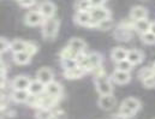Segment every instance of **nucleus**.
Listing matches in <instances>:
<instances>
[{"mask_svg": "<svg viewBox=\"0 0 155 119\" xmlns=\"http://www.w3.org/2000/svg\"><path fill=\"white\" fill-rule=\"evenodd\" d=\"M93 74H94V83H95L96 91L100 95L113 94V87L111 83V77H108V75L106 74V71L102 66L94 70Z\"/></svg>", "mask_w": 155, "mask_h": 119, "instance_id": "1", "label": "nucleus"}, {"mask_svg": "<svg viewBox=\"0 0 155 119\" xmlns=\"http://www.w3.org/2000/svg\"><path fill=\"white\" fill-rule=\"evenodd\" d=\"M59 27H60V21L58 19V17H52V18H47L45 19L43 24L41 25V31H42V36L46 40H54L58 35L59 31Z\"/></svg>", "mask_w": 155, "mask_h": 119, "instance_id": "2", "label": "nucleus"}, {"mask_svg": "<svg viewBox=\"0 0 155 119\" xmlns=\"http://www.w3.org/2000/svg\"><path fill=\"white\" fill-rule=\"evenodd\" d=\"M141 106H142V104H141V101L138 99L126 98L120 104L119 113L125 116V117H127V118H131V117H134L141 110Z\"/></svg>", "mask_w": 155, "mask_h": 119, "instance_id": "3", "label": "nucleus"}, {"mask_svg": "<svg viewBox=\"0 0 155 119\" xmlns=\"http://www.w3.org/2000/svg\"><path fill=\"white\" fill-rule=\"evenodd\" d=\"M45 17L41 15L39 10H30L25 13L24 16V23L28 27H38V25H42L45 22Z\"/></svg>", "mask_w": 155, "mask_h": 119, "instance_id": "4", "label": "nucleus"}, {"mask_svg": "<svg viewBox=\"0 0 155 119\" xmlns=\"http://www.w3.org/2000/svg\"><path fill=\"white\" fill-rule=\"evenodd\" d=\"M89 12H90V16H91L93 21L95 22V24L104 21V19H108L112 16L111 11L108 8H106L105 6H93Z\"/></svg>", "mask_w": 155, "mask_h": 119, "instance_id": "5", "label": "nucleus"}, {"mask_svg": "<svg viewBox=\"0 0 155 119\" xmlns=\"http://www.w3.org/2000/svg\"><path fill=\"white\" fill-rule=\"evenodd\" d=\"M74 21L77 25L85 27V28H94L95 29V22L93 21L90 12H76L74 16Z\"/></svg>", "mask_w": 155, "mask_h": 119, "instance_id": "6", "label": "nucleus"}, {"mask_svg": "<svg viewBox=\"0 0 155 119\" xmlns=\"http://www.w3.org/2000/svg\"><path fill=\"white\" fill-rule=\"evenodd\" d=\"M39 10L41 15L47 19V18H52L55 16V11H57V6L53 1L51 0H43L41 1L39 5Z\"/></svg>", "mask_w": 155, "mask_h": 119, "instance_id": "7", "label": "nucleus"}, {"mask_svg": "<svg viewBox=\"0 0 155 119\" xmlns=\"http://www.w3.org/2000/svg\"><path fill=\"white\" fill-rule=\"evenodd\" d=\"M117 104V100L114 98L113 94H110V95H100L99 100H97V105L101 110L104 111H110L112 110Z\"/></svg>", "mask_w": 155, "mask_h": 119, "instance_id": "8", "label": "nucleus"}, {"mask_svg": "<svg viewBox=\"0 0 155 119\" xmlns=\"http://www.w3.org/2000/svg\"><path fill=\"white\" fill-rule=\"evenodd\" d=\"M30 83H31V79L28 76H17L12 81L11 88L13 90H28Z\"/></svg>", "mask_w": 155, "mask_h": 119, "instance_id": "9", "label": "nucleus"}, {"mask_svg": "<svg viewBox=\"0 0 155 119\" xmlns=\"http://www.w3.org/2000/svg\"><path fill=\"white\" fill-rule=\"evenodd\" d=\"M45 93L48 94L49 96H53V98L60 100V98H61V95H63L61 84L58 83V82H55V81H53V82H51V83H48V84L46 85V91H45Z\"/></svg>", "mask_w": 155, "mask_h": 119, "instance_id": "10", "label": "nucleus"}, {"mask_svg": "<svg viewBox=\"0 0 155 119\" xmlns=\"http://www.w3.org/2000/svg\"><path fill=\"white\" fill-rule=\"evenodd\" d=\"M36 79H39L40 82H42L45 85H47L48 83L53 82L54 81V75H53V71L45 66V68H41L39 71L36 72Z\"/></svg>", "mask_w": 155, "mask_h": 119, "instance_id": "11", "label": "nucleus"}, {"mask_svg": "<svg viewBox=\"0 0 155 119\" xmlns=\"http://www.w3.org/2000/svg\"><path fill=\"white\" fill-rule=\"evenodd\" d=\"M147 17H148V10L142 5H136L130 10V19L132 21L146 19Z\"/></svg>", "mask_w": 155, "mask_h": 119, "instance_id": "12", "label": "nucleus"}, {"mask_svg": "<svg viewBox=\"0 0 155 119\" xmlns=\"http://www.w3.org/2000/svg\"><path fill=\"white\" fill-rule=\"evenodd\" d=\"M111 79L119 85H124L127 84L131 81V75L130 72H124V71H119V70H114L113 74L111 75Z\"/></svg>", "mask_w": 155, "mask_h": 119, "instance_id": "13", "label": "nucleus"}, {"mask_svg": "<svg viewBox=\"0 0 155 119\" xmlns=\"http://www.w3.org/2000/svg\"><path fill=\"white\" fill-rule=\"evenodd\" d=\"M88 61H89V72H93L97 68L102 66V55L97 52H91L88 54Z\"/></svg>", "mask_w": 155, "mask_h": 119, "instance_id": "14", "label": "nucleus"}, {"mask_svg": "<svg viewBox=\"0 0 155 119\" xmlns=\"http://www.w3.org/2000/svg\"><path fill=\"white\" fill-rule=\"evenodd\" d=\"M134 66H136V65H140L142 61H143V59H144V54H143V52L142 51H140V49H130V51H127V58H126Z\"/></svg>", "mask_w": 155, "mask_h": 119, "instance_id": "15", "label": "nucleus"}, {"mask_svg": "<svg viewBox=\"0 0 155 119\" xmlns=\"http://www.w3.org/2000/svg\"><path fill=\"white\" fill-rule=\"evenodd\" d=\"M11 99L15 101V102H18V104H27L29 98H30V93L28 90H13L11 91Z\"/></svg>", "mask_w": 155, "mask_h": 119, "instance_id": "16", "label": "nucleus"}, {"mask_svg": "<svg viewBox=\"0 0 155 119\" xmlns=\"http://www.w3.org/2000/svg\"><path fill=\"white\" fill-rule=\"evenodd\" d=\"M150 24H152V22H149L147 18L140 19V21H134V30L138 31L140 35L146 34V33L150 31Z\"/></svg>", "mask_w": 155, "mask_h": 119, "instance_id": "17", "label": "nucleus"}, {"mask_svg": "<svg viewBox=\"0 0 155 119\" xmlns=\"http://www.w3.org/2000/svg\"><path fill=\"white\" fill-rule=\"evenodd\" d=\"M28 91L30 93V95H41L46 91V85L42 82H40L39 79L35 78L34 81H31Z\"/></svg>", "mask_w": 155, "mask_h": 119, "instance_id": "18", "label": "nucleus"}, {"mask_svg": "<svg viewBox=\"0 0 155 119\" xmlns=\"http://www.w3.org/2000/svg\"><path fill=\"white\" fill-rule=\"evenodd\" d=\"M111 58L114 63L125 60L127 58V51L124 47H114L111 51Z\"/></svg>", "mask_w": 155, "mask_h": 119, "instance_id": "19", "label": "nucleus"}, {"mask_svg": "<svg viewBox=\"0 0 155 119\" xmlns=\"http://www.w3.org/2000/svg\"><path fill=\"white\" fill-rule=\"evenodd\" d=\"M85 74H87V71L78 66V68H75L72 70H65L64 71V77L68 79H78L82 78Z\"/></svg>", "mask_w": 155, "mask_h": 119, "instance_id": "20", "label": "nucleus"}, {"mask_svg": "<svg viewBox=\"0 0 155 119\" xmlns=\"http://www.w3.org/2000/svg\"><path fill=\"white\" fill-rule=\"evenodd\" d=\"M31 60V55L28 54L27 52H19V53H13V63L17 65H27Z\"/></svg>", "mask_w": 155, "mask_h": 119, "instance_id": "21", "label": "nucleus"}, {"mask_svg": "<svg viewBox=\"0 0 155 119\" xmlns=\"http://www.w3.org/2000/svg\"><path fill=\"white\" fill-rule=\"evenodd\" d=\"M69 46H71L76 52L78 53H82V52H85V48H87V43L85 41L79 38H72V39L69 41L68 43Z\"/></svg>", "mask_w": 155, "mask_h": 119, "instance_id": "22", "label": "nucleus"}, {"mask_svg": "<svg viewBox=\"0 0 155 119\" xmlns=\"http://www.w3.org/2000/svg\"><path fill=\"white\" fill-rule=\"evenodd\" d=\"M93 5L90 0H76L75 1V10L76 12H89Z\"/></svg>", "mask_w": 155, "mask_h": 119, "instance_id": "23", "label": "nucleus"}, {"mask_svg": "<svg viewBox=\"0 0 155 119\" xmlns=\"http://www.w3.org/2000/svg\"><path fill=\"white\" fill-rule=\"evenodd\" d=\"M27 45H28L27 41H23V40H13V41L11 42V49H10V51H11L12 53L25 52Z\"/></svg>", "mask_w": 155, "mask_h": 119, "instance_id": "24", "label": "nucleus"}, {"mask_svg": "<svg viewBox=\"0 0 155 119\" xmlns=\"http://www.w3.org/2000/svg\"><path fill=\"white\" fill-rule=\"evenodd\" d=\"M78 54H79L78 52H76L71 46L68 45V46H65V47L60 51L59 57H60V59H68V58H74V59H76Z\"/></svg>", "mask_w": 155, "mask_h": 119, "instance_id": "25", "label": "nucleus"}, {"mask_svg": "<svg viewBox=\"0 0 155 119\" xmlns=\"http://www.w3.org/2000/svg\"><path fill=\"white\" fill-rule=\"evenodd\" d=\"M35 118L36 119H53L54 118V113L52 110L49 108H45V107H41L38 108L36 113H35Z\"/></svg>", "mask_w": 155, "mask_h": 119, "instance_id": "26", "label": "nucleus"}, {"mask_svg": "<svg viewBox=\"0 0 155 119\" xmlns=\"http://www.w3.org/2000/svg\"><path fill=\"white\" fill-rule=\"evenodd\" d=\"M60 64H61V66H63L64 71H65V70H72V69H75V68H78L77 60H76V59H74V58L60 59Z\"/></svg>", "mask_w": 155, "mask_h": 119, "instance_id": "27", "label": "nucleus"}, {"mask_svg": "<svg viewBox=\"0 0 155 119\" xmlns=\"http://www.w3.org/2000/svg\"><path fill=\"white\" fill-rule=\"evenodd\" d=\"M132 69H134V65H132L127 59L116 63V70L124 71V72H131Z\"/></svg>", "mask_w": 155, "mask_h": 119, "instance_id": "28", "label": "nucleus"}, {"mask_svg": "<svg viewBox=\"0 0 155 119\" xmlns=\"http://www.w3.org/2000/svg\"><path fill=\"white\" fill-rule=\"evenodd\" d=\"M153 75H155L153 68H142V69L138 71V74H137L138 79H140L141 82L144 81L146 78H148V77H150V76H153Z\"/></svg>", "mask_w": 155, "mask_h": 119, "instance_id": "29", "label": "nucleus"}, {"mask_svg": "<svg viewBox=\"0 0 155 119\" xmlns=\"http://www.w3.org/2000/svg\"><path fill=\"white\" fill-rule=\"evenodd\" d=\"M112 25H113V21H112V18H108V19H104V21L96 23L95 29H99V30H108V29L112 28Z\"/></svg>", "mask_w": 155, "mask_h": 119, "instance_id": "30", "label": "nucleus"}, {"mask_svg": "<svg viewBox=\"0 0 155 119\" xmlns=\"http://www.w3.org/2000/svg\"><path fill=\"white\" fill-rule=\"evenodd\" d=\"M141 40L146 45H155V34H153L152 31H148L146 34H142L141 35Z\"/></svg>", "mask_w": 155, "mask_h": 119, "instance_id": "31", "label": "nucleus"}, {"mask_svg": "<svg viewBox=\"0 0 155 119\" xmlns=\"http://www.w3.org/2000/svg\"><path fill=\"white\" fill-rule=\"evenodd\" d=\"M38 51H39V47H38V45H36L35 42H28L27 49H25V52H27L28 54H30L31 57H34V55L38 53Z\"/></svg>", "mask_w": 155, "mask_h": 119, "instance_id": "32", "label": "nucleus"}, {"mask_svg": "<svg viewBox=\"0 0 155 119\" xmlns=\"http://www.w3.org/2000/svg\"><path fill=\"white\" fill-rule=\"evenodd\" d=\"M142 84L147 89H153V88H155V75L148 77V78H146L144 81H142Z\"/></svg>", "mask_w": 155, "mask_h": 119, "instance_id": "33", "label": "nucleus"}, {"mask_svg": "<svg viewBox=\"0 0 155 119\" xmlns=\"http://www.w3.org/2000/svg\"><path fill=\"white\" fill-rule=\"evenodd\" d=\"M10 49H11V42L7 41L5 38H1L0 39V51H1V53H5Z\"/></svg>", "mask_w": 155, "mask_h": 119, "instance_id": "34", "label": "nucleus"}, {"mask_svg": "<svg viewBox=\"0 0 155 119\" xmlns=\"http://www.w3.org/2000/svg\"><path fill=\"white\" fill-rule=\"evenodd\" d=\"M18 2L23 8H30L31 6H34L36 4V0H21Z\"/></svg>", "mask_w": 155, "mask_h": 119, "instance_id": "35", "label": "nucleus"}, {"mask_svg": "<svg viewBox=\"0 0 155 119\" xmlns=\"http://www.w3.org/2000/svg\"><path fill=\"white\" fill-rule=\"evenodd\" d=\"M107 0H90L93 6H104Z\"/></svg>", "mask_w": 155, "mask_h": 119, "instance_id": "36", "label": "nucleus"}, {"mask_svg": "<svg viewBox=\"0 0 155 119\" xmlns=\"http://www.w3.org/2000/svg\"><path fill=\"white\" fill-rule=\"evenodd\" d=\"M111 119H129L127 117H125V116H123V114H120V113H118V114H113Z\"/></svg>", "mask_w": 155, "mask_h": 119, "instance_id": "37", "label": "nucleus"}, {"mask_svg": "<svg viewBox=\"0 0 155 119\" xmlns=\"http://www.w3.org/2000/svg\"><path fill=\"white\" fill-rule=\"evenodd\" d=\"M150 31L155 34V22H152V24H150Z\"/></svg>", "mask_w": 155, "mask_h": 119, "instance_id": "38", "label": "nucleus"}, {"mask_svg": "<svg viewBox=\"0 0 155 119\" xmlns=\"http://www.w3.org/2000/svg\"><path fill=\"white\" fill-rule=\"evenodd\" d=\"M152 68H153V70H154V72H155V61H154V64L152 65Z\"/></svg>", "mask_w": 155, "mask_h": 119, "instance_id": "39", "label": "nucleus"}, {"mask_svg": "<svg viewBox=\"0 0 155 119\" xmlns=\"http://www.w3.org/2000/svg\"><path fill=\"white\" fill-rule=\"evenodd\" d=\"M17 1H21V0H17Z\"/></svg>", "mask_w": 155, "mask_h": 119, "instance_id": "40", "label": "nucleus"}]
</instances>
